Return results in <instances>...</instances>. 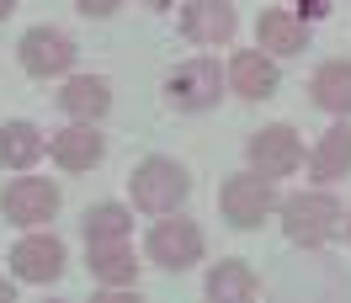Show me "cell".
Returning <instances> with one entry per match:
<instances>
[{
  "label": "cell",
  "mask_w": 351,
  "mask_h": 303,
  "mask_svg": "<svg viewBox=\"0 0 351 303\" xmlns=\"http://www.w3.org/2000/svg\"><path fill=\"white\" fill-rule=\"evenodd\" d=\"M341 223H346V208L335 202L330 192H298L282 202V229L293 245H325V239L341 234Z\"/></svg>",
  "instance_id": "1"
},
{
  "label": "cell",
  "mask_w": 351,
  "mask_h": 303,
  "mask_svg": "<svg viewBox=\"0 0 351 303\" xmlns=\"http://www.w3.org/2000/svg\"><path fill=\"white\" fill-rule=\"evenodd\" d=\"M128 181H133V202H138L144 213H176V208L186 202V192H192L186 171H181L176 160H160V154H149Z\"/></svg>",
  "instance_id": "2"
},
{
  "label": "cell",
  "mask_w": 351,
  "mask_h": 303,
  "mask_svg": "<svg viewBox=\"0 0 351 303\" xmlns=\"http://www.w3.org/2000/svg\"><path fill=\"white\" fill-rule=\"evenodd\" d=\"M219 202H223V218H229L234 229H256V223L277 208V186H271V175H261V171L256 175H229Z\"/></svg>",
  "instance_id": "3"
},
{
  "label": "cell",
  "mask_w": 351,
  "mask_h": 303,
  "mask_svg": "<svg viewBox=\"0 0 351 303\" xmlns=\"http://www.w3.org/2000/svg\"><path fill=\"white\" fill-rule=\"evenodd\" d=\"M165 101L176 112H202L219 101V64L213 59H192V64H176L165 75Z\"/></svg>",
  "instance_id": "4"
},
{
  "label": "cell",
  "mask_w": 351,
  "mask_h": 303,
  "mask_svg": "<svg viewBox=\"0 0 351 303\" xmlns=\"http://www.w3.org/2000/svg\"><path fill=\"white\" fill-rule=\"evenodd\" d=\"M149 260H160L165 271H186L192 260H202V234L192 218H165L149 234Z\"/></svg>",
  "instance_id": "5"
},
{
  "label": "cell",
  "mask_w": 351,
  "mask_h": 303,
  "mask_svg": "<svg viewBox=\"0 0 351 303\" xmlns=\"http://www.w3.org/2000/svg\"><path fill=\"white\" fill-rule=\"evenodd\" d=\"M250 160H256L261 175H293L298 160H304V144H298V133L287 123H271V128H261L250 138Z\"/></svg>",
  "instance_id": "6"
},
{
  "label": "cell",
  "mask_w": 351,
  "mask_h": 303,
  "mask_svg": "<svg viewBox=\"0 0 351 303\" xmlns=\"http://www.w3.org/2000/svg\"><path fill=\"white\" fill-rule=\"evenodd\" d=\"M0 208H5L11 223H43V218L59 213V186H48V181H38V175H22V181L5 186Z\"/></svg>",
  "instance_id": "7"
},
{
  "label": "cell",
  "mask_w": 351,
  "mask_h": 303,
  "mask_svg": "<svg viewBox=\"0 0 351 303\" xmlns=\"http://www.w3.org/2000/svg\"><path fill=\"white\" fill-rule=\"evenodd\" d=\"M22 64H27V75H64V69L75 64L69 32H59V27H32L22 38Z\"/></svg>",
  "instance_id": "8"
},
{
  "label": "cell",
  "mask_w": 351,
  "mask_h": 303,
  "mask_svg": "<svg viewBox=\"0 0 351 303\" xmlns=\"http://www.w3.org/2000/svg\"><path fill=\"white\" fill-rule=\"evenodd\" d=\"M11 271L22 282H53L64 271V245L53 234H27L16 250H11Z\"/></svg>",
  "instance_id": "9"
},
{
  "label": "cell",
  "mask_w": 351,
  "mask_h": 303,
  "mask_svg": "<svg viewBox=\"0 0 351 303\" xmlns=\"http://www.w3.org/2000/svg\"><path fill=\"white\" fill-rule=\"evenodd\" d=\"M181 32H186L192 43H229V38H234V11H229L223 0H186Z\"/></svg>",
  "instance_id": "10"
},
{
  "label": "cell",
  "mask_w": 351,
  "mask_h": 303,
  "mask_svg": "<svg viewBox=\"0 0 351 303\" xmlns=\"http://www.w3.org/2000/svg\"><path fill=\"white\" fill-rule=\"evenodd\" d=\"M229 86L240 90L245 101H266L271 90H277V64L266 59V53H234V64H229Z\"/></svg>",
  "instance_id": "11"
},
{
  "label": "cell",
  "mask_w": 351,
  "mask_h": 303,
  "mask_svg": "<svg viewBox=\"0 0 351 303\" xmlns=\"http://www.w3.org/2000/svg\"><path fill=\"white\" fill-rule=\"evenodd\" d=\"M261 293V282H256V271L245 266V260H219L213 271H208V298L219 303H250Z\"/></svg>",
  "instance_id": "12"
},
{
  "label": "cell",
  "mask_w": 351,
  "mask_h": 303,
  "mask_svg": "<svg viewBox=\"0 0 351 303\" xmlns=\"http://www.w3.org/2000/svg\"><path fill=\"white\" fill-rule=\"evenodd\" d=\"M59 107H64L69 117L90 123V117H101V112L112 107V86L96 80V75H80V80H69V86L59 90Z\"/></svg>",
  "instance_id": "13"
},
{
  "label": "cell",
  "mask_w": 351,
  "mask_h": 303,
  "mask_svg": "<svg viewBox=\"0 0 351 303\" xmlns=\"http://www.w3.org/2000/svg\"><path fill=\"white\" fill-rule=\"evenodd\" d=\"M53 160L64 165V171H90L96 160H101V133H90V123H75L53 138Z\"/></svg>",
  "instance_id": "14"
},
{
  "label": "cell",
  "mask_w": 351,
  "mask_h": 303,
  "mask_svg": "<svg viewBox=\"0 0 351 303\" xmlns=\"http://www.w3.org/2000/svg\"><path fill=\"white\" fill-rule=\"evenodd\" d=\"M308 171H314V181H335V175L351 171V128H346V123H341V128H330L325 138L314 144Z\"/></svg>",
  "instance_id": "15"
},
{
  "label": "cell",
  "mask_w": 351,
  "mask_h": 303,
  "mask_svg": "<svg viewBox=\"0 0 351 303\" xmlns=\"http://www.w3.org/2000/svg\"><path fill=\"white\" fill-rule=\"evenodd\" d=\"M90 271L101 282H112V287H123V282H133V271H138V260H133L128 239H96L90 245Z\"/></svg>",
  "instance_id": "16"
},
{
  "label": "cell",
  "mask_w": 351,
  "mask_h": 303,
  "mask_svg": "<svg viewBox=\"0 0 351 303\" xmlns=\"http://www.w3.org/2000/svg\"><path fill=\"white\" fill-rule=\"evenodd\" d=\"M314 101L325 112H351V64L346 59H330L314 69Z\"/></svg>",
  "instance_id": "17"
},
{
  "label": "cell",
  "mask_w": 351,
  "mask_h": 303,
  "mask_svg": "<svg viewBox=\"0 0 351 303\" xmlns=\"http://www.w3.org/2000/svg\"><path fill=\"white\" fill-rule=\"evenodd\" d=\"M38 154H43V133L32 128V123H5V128H0V165L22 171Z\"/></svg>",
  "instance_id": "18"
},
{
  "label": "cell",
  "mask_w": 351,
  "mask_h": 303,
  "mask_svg": "<svg viewBox=\"0 0 351 303\" xmlns=\"http://www.w3.org/2000/svg\"><path fill=\"white\" fill-rule=\"evenodd\" d=\"M261 48H271V53H304L308 32H304V22L287 16V11H266L261 16Z\"/></svg>",
  "instance_id": "19"
},
{
  "label": "cell",
  "mask_w": 351,
  "mask_h": 303,
  "mask_svg": "<svg viewBox=\"0 0 351 303\" xmlns=\"http://www.w3.org/2000/svg\"><path fill=\"white\" fill-rule=\"evenodd\" d=\"M128 229H133V213L117 208V202H96L86 213V245H96V239H128Z\"/></svg>",
  "instance_id": "20"
},
{
  "label": "cell",
  "mask_w": 351,
  "mask_h": 303,
  "mask_svg": "<svg viewBox=\"0 0 351 303\" xmlns=\"http://www.w3.org/2000/svg\"><path fill=\"white\" fill-rule=\"evenodd\" d=\"M80 11H86V16H112L117 0H80Z\"/></svg>",
  "instance_id": "21"
},
{
  "label": "cell",
  "mask_w": 351,
  "mask_h": 303,
  "mask_svg": "<svg viewBox=\"0 0 351 303\" xmlns=\"http://www.w3.org/2000/svg\"><path fill=\"white\" fill-rule=\"evenodd\" d=\"M298 11L314 22V16H325V11H330V0H298Z\"/></svg>",
  "instance_id": "22"
},
{
  "label": "cell",
  "mask_w": 351,
  "mask_h": 303,
  "mask_svg": "<svg viewBox=\"0 0 351 303\" xmlns=\"http://www.w3.org/2000/svg\"><path fill=\"white\" fill-rule=\"evenodd\" d=\"M11 11H16V0H0V22H5V16H11Z\"/></svg>",
  "instance_id": "23"
},
{
  "label": "cell",
  "mask_w": 351,
  "mask_h": 303,
  "mask_svg": "<svg viewBox=\"0 0 351 303\" xmlns=\"http://www.w3.org/2000/svg\"><path fill=\"white\" fill-rule=\"evenodd\" d=\"M0 298H5V303H11V282H5V277H0Z\"/></svg>",
  "instance_id": "24"
},
{
  "label": "cell",
  "mask_w": 351,
  "mask_h": 303,
  "mask_svg": "<svg viewBox=\"0 0 351 303\" xmlns=\"http://www.w3.org/2000/svg\"><path fill=\"white\" fill-rule=\"evenodd\" d=\"M144 5H176V0H144Z\"/></svg>",
  "instance_id": "25"
},
{
  "label": "cell",
  "mask_w": 351,
  "mask_h": 303,
  "mask_svg": "<svg viewBox=\"0 0 351 303\" xmlns=\"http://www.w3.org/2000/svg\"><path fill=\"white\" fill-rule=\"evenodd\" d=\"M346 234H351V218H346Z\"/></svg>",
  "instance_id": "26"
}]
</instances>
